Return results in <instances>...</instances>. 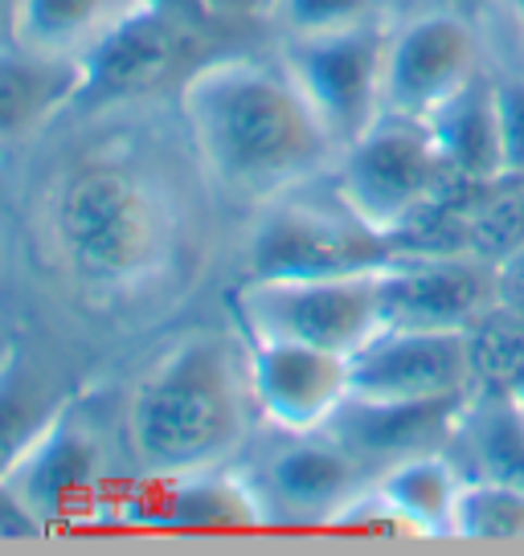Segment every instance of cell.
Segmentation results:
<instances>
[{
  "label": "cell",
  "instance_id": "cell-23",
  "mask_svg": "<svg viewBox=\"0 0 524 556\" xmlns=\"http://www.w3.org/2000/svg\"><path fill=\"white\" fill-rule=\"evenodd\" d=\"M271 17L279 21L287 37H320L385 21L389 4L385 0H275Z\"/></svg>",
  "mask_w": 524,
  "mask_h": 556
},
{
  "label": "cell",
  "instance_id": "cell-13",
  "mask_svg": "<svg viewBox=\"0 0 524 556\" xmlns=\"http://www.w3.org/2000/svg\"><path fill=\"white\" fill-rule=\"evenodd\" d=\"M246 368L259 414L287 434L324 430L352 397L349 356L308 344L246 340Z\"/></svg>",
  "mask_w": 524,
  "mask_h": 556
},
{
  "label": "cell",
  "instance_id": "cell-1",
  "mask_svg": "<svg viewBox=\"0 0 524 556\" xmlns=\"http://www.w3.org/2000/svg\"><path fill=\"white\" fill-rule=\"evenodd\" d=\"M180 111L210 180L246 205L262 208L328 173L340 156L287 66L210 62L185 78Z\"/></svg>",
  "mask_w": 524,
  "mask_h": 556
},
{
  "label": "cell",
  "instance_id": "cell-9",
  "mask_svg": "<svg viewBox=\"0 0 524 556\" xmlns=\"http://www.w3.org/2000/svg\"><path fill=\"white\" fill-rule=\"evenodd\" d=\"M259 491L266 523H328L365 491L377 475L333 434V430H303L262 454L246 470Z\"/></svg>",
  "mask_w": 524,
  "mask_h": 556
},
{
  "label": "cell",
  "instance_id": "cell-33",
  "mask_svg": "<svg viewBox=\"0 0 524 556\" xmlns=\"http://www.w3.org/2000/svg\"><path fill=\"white\" fill-rule=\"evenodd\" d=\"M454 9H467V13H475V4H479V0H451Z\"/></svg>",
  "mask_w": 524,
  "mask_h": 556
},
{
  "label": "cell",
  "instance_id": "cell-28",
  "mask_svg": "<svg viewBox=\"0 0 524 556\" xmlns=\"http://www.w3.org/2000/svg\"><path fill=\"white\" fill-rule=\"evenodd\" d=\"M37 532H41V523L13 500L9 486L0 483V540H25V536H37Z\"/></svg>",
  "mask_w": 524,
  "mask_h": 556
},
{
  "label": "cell",
  "instance_id": "cell-14",
  "mask_svg": "<svg viewBox=\"0 0 524 556\" xmlns=\"http://www.w3.org/2000/svg\"><path fill=\"white\" fill-rule=\"evenodd\" d=\"M472 397L451 401H361L349 397L340 414L324 426L349 446L373 475L414 458V454L447 451Z\"/></svg>",
  "mask_w": 524,
  "mask_h": 556
},
{
  "label": "cell",
  "instance_id": "cell-30",
  "mask_svg": "<svg viewBox=\"0 0 524 556\" xmlns=\"http://www.w3.org/2000/svg\"><path fill=\"white\" fill-rule=\"evenodd\" d=\"M17 46V0H0V50Z\"/></svg>",
  "mask_w": 524,
  "mask_h": 556
},
{
  "label": "cell",
  "instance_id": "cell-3",
  "mask_svg": "<svg viewBox=\"0 0 524 556\" xmlns=\"http://www.w3.org/2000/svg\"><path fill=\"white\" fill-rule=\"evenodd\" d=\"M254 409L246 352L222 336H192L136 384L127 446L144 475L226 467L242 451Z\"/></svg>",
  "mask_w": 524,
  "mask_h": 556
},
{
  "label": "cell",
  "instance_id": "cell-26",
  "mask_svg": "<svg viewBox=\"0 0 524 556\" xmlns=\"http://www.w3.org/2000/svg\"><path fill=\"white\" fill-rule=\"evenodd\" d=\"M496 111L504 139V173L524 176V78L496 70Z\"/></svg>",
  "mask_w": 524,
  "mask_h": 556
},
{
  "label": "cell",
  "instance_id": "cell-15",
  "mask_svg": "<svg viewBox=\"0 0 524 556\" xmlns=\"http://www.w3.org/2000/svg\"><path fill=\"white\" fill-rule=\"evenodd\" d=\"M127 516L152 528H254L266 523L259 491L246 470L205 467L189 475H144Z\"/></svg>",
  "mask_w": 524,
  "mask_h": 556
},
{
  "label": "cell",
  "instance_id": "cell-6",
  "mask_svg": "<svg viewBox=\"0 0 524 556\" xmlns=\"http://www.w3.org/2000/svg\"><path fill=\"white\" fill-rule=\"evenodd\" d=\"M451 180L454 176L431 127L398 115H382L365 136L340 148L333 164V185L345 197V205L389 242Z\"/></svg>",
  "mask_w": 524,
  "mask_h": 556
},
{
  "label": "cell",
  "instance_id": "cell-17",
  "mask_svg": "<svg viewBox=\"0 0 524 556\" xmlns=\"http://www.w3.org/2000/svg\"><path fill=\"white\" fill-rule=\"evenodd\" d=\"M83 94V62L50 58L29 46L0 50V156L34 139Z\"/></svg>",
  "mask_w": 524,
  "mask_h": 556
},
{
  "label": "cell",
  "instance_id": "cell-27",
  "mask_svg": "<svg viewBox=\"0 0 524 556\" xmlns=\"http://www.w3.org/2000/svg\"><path fill=\"white\" fill-rule=\"evenodd\" d=\"M496 291H500V307L512 315H524V245L512 250L500 266H496Z\"/></svg>",
  "mask_w": 524,
  "mask_h": 556
},
{
  "label": "cell",
  "instance_id": "cell-22",
  "mask_svg": "<svg viewBox=\"0 0 524 556\" xmlns=\"http://www.w3.org/2000/svg\"><path fill=\"white\" fill-rule=\"evenodd\" d=\"M58 409L62 405H53L46 389L25 372L21 352L0 368V475L17 463Z\"/></svg>",
  "mask_w": 524,
  "mask_h": 556
},
{
  "label": "cell",
  "instance_id": "cell-10",
  "mask_svg": "<svg viewBox=\"0 0 524 556\" xmlns=\"http://www.w3.org/2000/svg\"><path fill=\"white\" fill-rule=\"evenodd\" d=\"M349 384L361 401L472 397V331L382 328L349 356Z\"/></svg>",
  "mask_w": 524,
  "mask_h": 556
},
{
  "label": "cell",
  "instance_id": "cell-12",
  "mask_svg": "<svg viewBox=\"0 0 524 556\" xmlns=\"http://www.w3.org/2000/svg\"><path fill=\"white\" fill-rule=\"evenodd\" d=\"M385 328L472 331L500 307L496 266L472 254H402L382 278Z\"/></svg>",
  "mask_w": 524,
  "mask_h": 556
},
{
  "label": "cell",
  "instance_id": "cell-11",
  "mask_svg": "<svg viewBox=\"0 0 524 556\" xmlns=\"http://www.w3.org/2000/svg\"><path fill=\"white\" fill-rule=\"evenodd\" d=\"M0 483L41 523V532L71 528L90 520L99 507L103 451L87 426H78L66 409H58L17 463L0 475Z\"/></svg>",
  "mask_w": 524,
  "mask_h": 556
},
{
  "label": "cell",
  "instance_id": "cell-29",
  "mask_svg": "<svg viewBox=\"0 0 524 556\" xmlns=\"http://www.w3.org/2000/svg\"><path fill=\"white\" fill-rule=\"evenodd\" d=\"M201 17L213 21H250V17H271L275 0H197Z\"/></svg>",
  "mask_w": 524,
  "mask_h": 556
},
{
  "label": "cell",
  "instance_id": "cell-4",
  "mask_svg": "<svg viewBox=\"0 0 524 556\" xmlns=\"http://www.w3.org/2000/svg\"><path fill=\"white\" fill-rule=\"evenodd\" d=\"M382 278L385 266L352 275H250L234 291V307L246 340H279L352 356L385 328Z\"/></svg>",
  "mask_w": 524,
  "mask_h": 556
},
{
  "label": "cell",
  "instance_id": "cell-8",
  "mask_svg": "<svg viewBox=\"0 0 524 556\" xmlns=\"http://www.w3.org/2000/svg\"><path fill=\"white\" fill-rule=\"evenodd\" d=\"M389 21L340 29L320 37H287L283 66L328 127L336 148H349L382 119V78Z\"/></svg>",
  "mask_w": 524,
  "mask_h": 556
},
{
  "label": "cell",
  "instance_id": "cell-20",
  "mask_svg": "<svg viewBox=\"0 0 524 556\" xmlns=\"http://www.w3.org/2000/svg\"><path fill=\"white\" fill-rule=\"evenodd\" d=\"M377 486L389 504L414 523L419 536H451L454 504L463 491V470L447 451L414 454L377 475Z\"/></svg>",
  "mask_w": 524,
  "mask_h": 556
},
{
  "label": "cell",
  "instance_id": "cell-2",
  "mask_svg": "<svg viewBox=\"0 0 524 556\" xmlns=\"http://www.w3.org/2000/svg\"><path fill=\"white\" fill-rule=\"evenodd\" d=\"M50 242L87 291L132 295L173 266L180 208L148 168L123 156H95L58 180Z\"/></svg>",
  "mask_w": 524,
  "mask_h": 556
},
{
  "label": "cell",
  "instance_id": "cell-32",
  "mask_svg": "<svg viewBox=\"0 0 524 556\" xmlns=\"http://www.w3.org/2000/svg\"><path fill=\"white\" fill-rule=\"evenodd\" d=\"M17 356V344H13V336H9V324H4V315H0V368L9 365Z\"/></svg>",
  "mask_w": 524,
  "mask_h": 556
},
{
  "label": "cell",
  "instance_id": "cell-16",
  "mask_svg": "<svg viewBox=\"0 0 524 556\" xmlns=\"http://www.w3.org/2000/svg\"><path fill=\"white\" fill-rule=\"evenodd\" d=\"M189 21L173 17L164 9H144L120 25L99 50L83 58V94L78 99H111L157 87L164 74H173L189 46Z\"/></svg>",
  "mask_w": 524,
  "mask_h": 556
},
{
  "label": "cell",
  "instance_id": "cell-7",
  "mask_svg": "<svg viewBox=\"0 0 524 556\" xmlns=\"http://www.w3.org/2000/svg\"><path fill=\"white\" fill-rule=\"evenodd\" d=\"M488 41L467 9H426L389 29L382 115L431 123L459 90L484 74Z\"/></svg>",
  "mask_w": 524,
  "mask_h": 556
},
{
  "label": "cell",
  "instance_id": "cell-19",
  "mask_svg": "<svg viewBox=\"0 0 524 556\" xmlns=\"http://www.w3.org/2000/svg\"><path fill=\"white\" fill-rule=\"evenodd\" d=\"M152 0H17V41L50 58L83 62Z\"/></svg>",
  "mask_w": 524,
  "mask_h": 556
},
{
  "label": "cell",
  "instance_id": "cell-5",
  "mask_svg": "<svg viewBox=\"0 0 524 556\" xmlns=\"http://www.w3.org/2000/svg\"><path fill=\"white\" fill-rule=\"evenodd\" d=\"M398 258V245L361 222L345 197H315L303 185L262 205V217L250 233L246 266L259 278L299 275H352L382 270Z\"/></svg>",
  "mask_w": 524,
  "mask_h": 556
},
{
  "label": "cell",
  "instance_id": "cell-34",
  "mask_svg": "<svg viewBox=\"0 0 524 556\" xmlns=\"http://www.w3.org/2000/svg\"><path fill=\"white\" fill-rule=\"evenodd\" d=\"M385 4H389V9H394V4H402V0H385Z\"/></svg>",
  "mask_w": 524,
  "mask_h": 556
},
{
  "label": "cell",
  "instance_id": "cell-21",
  "mask_svg": "<svg viewBox=\"0 0 524 556\" xmlns=\"http://www.w3.org/2000/svg\"><path fill=\"white\" fill-rule=\"evenodd\" d=\"M451 536L524 544V486L500 479H463Z\"/></svg>",
  "mask_w": 524,
  "mask_h": 556
},
{
  "label": "cell",
  "instance_id": "cell-24",
  "mask_svg": "<svg viewBox=\"0 0 524 556\" xmlns=\"http://www.w3.org/2000/svg\"><path fill=\"white\" fill-rule=\"evenodd\" d=\"M475 13L500 70L524 78V0H479Z\"/></svg>",
  "mask_w": 524,
  "mask_h": 556
},
{
  "label": "cell",
  "instance_id": "cell-18",
  "mask_svg": "<svg viewBox=\"0 0 524 556\" xmlns=\"http://www.w3.org/2000/svg\"><path fill=\"white\" fill-rule=\"evenodd\" d=\"M454 180L484 185L504 176V139L496 111V74H479L426 123Z\"/></svg>",
  "mask_w": 524,
  "mask_h": 556
},
{
  "label": "cell",
  "instance_id": "cell-31",
  "mask_svg": "<svg viewBox=\"0 0 524 556\" xmlns=\"http://www.w3.org/2000/svg\"><path fill=\"white\" fill-rule=\"evenodd\" d=\"M500 393H504V397L512 401V405H516V409L524 414V365L516 368V372H512V381H508L504 389H500Z\"/></svg>",
  "mask_w": 524,
  "mask_h": 556
},
{
  "label": "cell",
  "instance_id": "cell-25",
  "mask_svg": "<svg viewBox=\"0 0 524 556\" xmlns=\"http://www.w3.org/2000/svg\"><path fill=\"white\" fill-rule=\"evenodd\" d=\"M333 528H345V532H361V536H382V540H410L419 536L414 532V523L406 520L398 507L389 504L382 495V486H377V479L352 500L340 516L333 520Z\"/></svg>",
  "mask_w": 524,
  "mask_h": 556
}]
</instances>
